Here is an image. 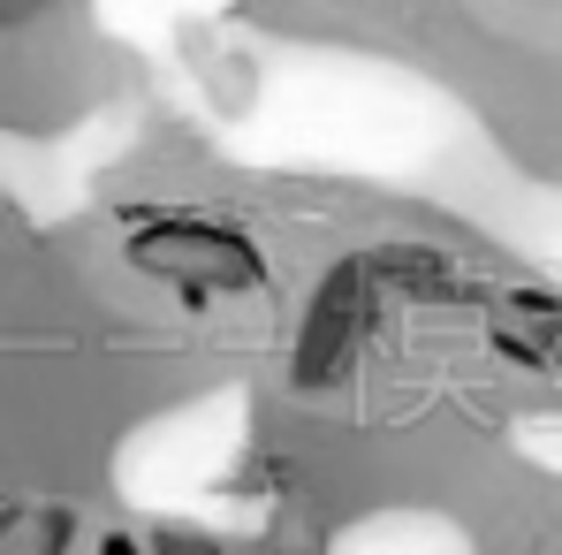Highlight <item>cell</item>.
Here are the masks:
<instances>
[{"instance_id": "obj_1", "label": "cell", "mask_w": 562, "mask_h": 555, "mask_svg": "<svg viewBox=\"0 0 562 555\" xmlns=\"http://www.w3.org/2000/svg\"><path fill=\"white\" fill-rule=\"evenodd\" d=\"M99 555H153V548H137V541H106Z\"/></svg>"}]
</instances>
